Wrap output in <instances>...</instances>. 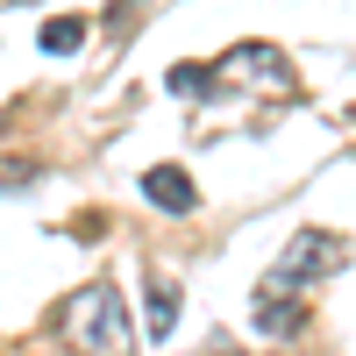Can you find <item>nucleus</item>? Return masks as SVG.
Returning a JSON list of instances; mask_svg holds the SVG:
<instances>
[{
	"label": "nucleus",
	"mask_w": 356,
	"mask_h": 356,
	"mask_svg": "<svg viewBox=\"0 0 356 356\" xmlns=\"http://www.w3.org/2000/svg\"><path fill=\"white\" fill-rule=\"evenodd\" d=\"M36 43H43V57H72V50L86 43V22H79V15H57V22H43Z\"/></svg>",
	"instance_id": "nucleus-7"
},
{
	"label": "nucleus",
	"mask_w": 356,
	"mask_h": 356,
	"mask_svg": "<svg viewBox=\"0 0 356 356\" xmlns=\"http://www.w3.org/2000/svg\"><path fill=\"white\" fill-rule=\"evenodd\" d=\"M214 79H221L214 65H171V79H164V86H171V93H186V100H200Z\"/></svg>",
	"instance_id": "nucleus-8"
},
{
	"label": "nucleus",
	"mask_w": 356,
	"mask_h": 356,
	"mask_svg": "<svg viewBox=\"0 0 356 356\" xmlns=\"http://www.w3.org/2000/svg\"><path fill=\"white\" fill-rule=\"evenodd\" d=\"M214 72L257 86V93H292V86H300V79H292V65H285V50H271V43H235Z\"/></svg>",
	"instance_id": "nucleus-3"
},
{
	"label": "nucleus",
	"mask_w": 356,
	"mask_h": 356,
	"mask_svg": "<svg viewBox=\"0 0 356 356\" xmlns=\"http://www.w3.org/2000/svg\"><path fill=\"white\" fill-rule=\"evenodd\" d=\"M143 193H150V207H164V214H193V207H200L193 178L178 164H150V171H143Z\"/></svg>",
	"instance_id": "nucleus-4"
},
{
	"label": "nucleus",
	"mask_w": 356,
	"mask_h": 356,
	"mask_svg": "<svg viewBox=\"0 0 356 356\" xmlns=\"http://www.w3.org/2000/svg\"><path fill=\"white\" fill-rule=\"evenodd\" d=\"M200 356H243V349H235V342H214V349H200Z\"/></svg>",
	"instance_id": "nucleus-10"
},
{
	"label": "nucleus",
	"mask_w": 356,
	"mask_h": 356,
	"mask_svg": "<svg viewBox=\"0 0 356 356\" xmlns=\"http://www.w3.org/2000/svg\"><path fill=\"white\" fill-rule=\"evenodd\" d=\"M15 186H36V164L29 157H0V193H15Z\"/></svg>",
	"instance_id": "nucleus-9"
},
{
	"label": "nucleus",
	"mask_w": 356,
	"mask_h": 356,
	"mask_svg": "<svg viewBox=\"0 0 356 356\" xmlns=\"http://www.w3.org/2000/svg\"><path fill=\"white\" fill-rule=\"evenodd\" d=\"M178 328V285L164 278V271H150V300H143V335L150 342H164Z\"/></svg>",
	"instance_id": "nucleus-6"
},
{
	"label": "nucleus",
	"mask_w": 356,
	"mask_h": 356,
	"mask_svg": "<svg viewBox=\"0 0 356 356\" xmlns=\"http://www.w3.org/2000/svg\"><path fill=\"white\" fill-rule=\"evenodd\" d=\"M57 328H65V342H72V349H86V356H129V349H136L129 300H122V292H114L107 278L79 285L72 300L57 307Z\"/></svg>",
	"instance_id": "nucleus-1"
},
{
	"label": "nucleus",
	"mask_w": 356,
	"mask_h": 356,
	"mask_svg": "<svg viewBox=\"0 0 356 356\" xmlns=\"http://www.w3.org/2000/svg\"><path fill=\"white\" fill-rule=\"evenodd\" d=\"M300 328H307V307H300V300H278V285H264V292H257V335L292 342Z\"/></svg>",
	"instance_id": "nucleus-5"
},
{
	"label": "nucleus",
	"mask_w": 356,
	"mask_h": 356,
	"mask_svg": "<svg viewBox=\"0 0 356 356\" xmlns=\"http://www.w3.org/2000/svg\"><path fill=\"white\" fill-rule=\"evenodd\" d=\"M342 264H349V243H342V235H328V228H300V235L278 250V264H271V278H264V285H278V292H292V285H321V278H335Z\"/></svg>",
	"instance_id": "nucleus-2"
}]
</instances>
